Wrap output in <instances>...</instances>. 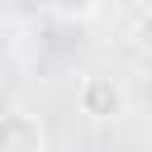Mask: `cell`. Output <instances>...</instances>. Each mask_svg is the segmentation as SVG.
I'll use <instances>...</instances> for the list:
<instances>
[{
    "mask_svg": "<svg viewBox=\"0 0 152 152\" xmlns=\"http://www.w3.org/2000/svg\"><path fill=\"white\" fill-rule=\"evenodd\" d=\"M100 5H104V0H43V10H48L52 19H66V24H86V19H95Z\"/></svg>",
    "mask_w": 152,
    "mask_h": 152,
    "instance_id": "3",
    "label": "cell"
},
{
    "mask_svg": "<svg viewBox=\"0 0 152 152\" xmlns=\"http://www.w3.org/2000/svg\"><path fill=\"white\" fill-rule=\"evenodd\" d=\"M76 109H81L90 124H119V119L128 114V86H124V76H114V71H90V76H81V86H76Z\"/></svg>",
    "mask_w": 152,
    "mask_h": 152,
    "instance_id": "1",
    "label": "cell"
},
{
    "mask_svg": "<svg viewBox=\"0 0 152 152\" xmlns=\"http://www.w3.org/2000/svg\"><path fill=\"white\" fill-rule=\"evenodd\" d=\"M0 152H48V128L28 109H0Z\"/></svg>",
    "mask_w": 152,
    "mask_h": 152,
    "instance_id": "2",
    "label": "cell"
},
{
    "mask_svg": "<svg viewBox=\"0 0 152 152\" xmlns=\"http://www.w3.org/2000/svg\"><path fill=\"white\" fill-rule=\"evenodd\" d=\"M128 43H133V52H138V57H147V62H152V10H142V14L133 19Z\"/></svg>",
    "mask_w": 152,
    "mask_h": 152,
    "instance_id": "4",
    "label": "cell"
}]
</instances>
